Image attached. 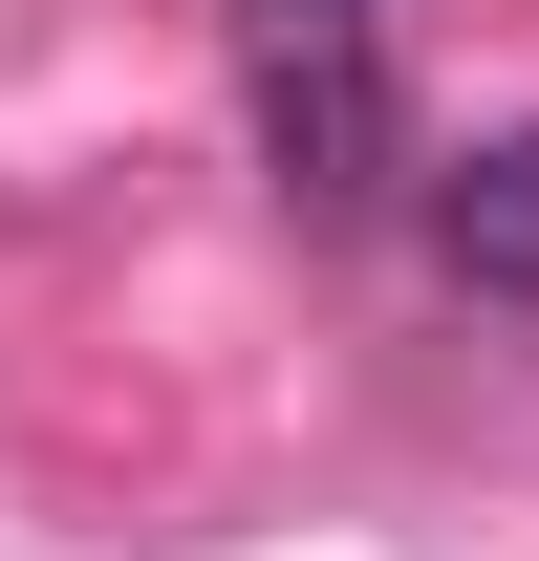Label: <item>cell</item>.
Segmentation results:
<instances>
[{"mask_svg": "<svg viewBox=\"0 0 539 561\" xmlns=\"http://www.w3.org/2000/svg\"><path fill=\"white\" fill-rule=\"evenodd\" d=\"M260 173L324 216V238L410 195V87H389V44H367V22H302V44H260Z\"/></svg>", "mask_w": 539, "mask_h": 561, "instance_id": "1", "label": "cell"}, {"mask_svg": "<svg viewBox=\"0 0 539 561\" xmlns=\"http://www.w3.org/2000/svg\"><path fill=\"white\" fill-rule=\"evenodd\" d=\"M432 260H454L474 302H539V130H474L454 173H432Z\"/></svg>", "mask_w": 539, "mask_h": 561, "instance_id": "2", "label": "cell"}, {"mask_svg": "<svg viewBox=\"0 0 539 561\" xmlns=\"http://www.w3.org/2000/svg\"><path fill=\"white\" fill-rule=\"evenodd\" d=\"M302 22H367V44H389V0H260V44H302Z\"/></svg>", "mask_w": 539, "mask_h": 561, "instance_id": "3", "label": "cell"}]
</instances>
